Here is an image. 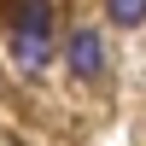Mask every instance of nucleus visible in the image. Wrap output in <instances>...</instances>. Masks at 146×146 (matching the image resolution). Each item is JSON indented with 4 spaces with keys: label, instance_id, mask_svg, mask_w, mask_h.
Segmentation results:
<instances>
[{
    "label": "nucleus",
    "instance_id": "nucleus-2",
    "mask_svg": "<svg viewBox=\"0 0 146 146\" xmlns=\"http://www.w3.org/2000/svg\"><path fill=\"white\" fill-rule=\"evenodd\" d=\"M64 64H70V76H82V82H94L105 70V41L94 29H70V41H64Z\"/></svg>",
    "mask_w": 146,
    "mask_h": 146
},
{
    "label": "nucleus",
    "instance_id": "nucleus-1",
    "mask_svg": "<svg viewBox=\"0 0 146 146\" xmlns=\"http://www.w3.org/2000/svg\"><path fill=\"white\" fill-rule=\"evenodd\" d=\"M12 53H18V64H29V70L47 64V53H53V6H47V0H23L18 6Z\"/></svg>",
    "mask_w": 146,
    "mask_h": 146
},
{
    "label": "nucleus",
    "instance_id": "nucleus-3",
    "mask_svg": "<svg viewBox=\"0 0 146 146\" xmlns=\"http://www.w3.org/2000/svg\"><path fill=\"white\" fill-rule=\"evenodd\" d=\"M105 12H111V23H123V29H135L146 18V0H105Z\"/></svg>",
    "mask_w": 146,
    "mask_h": 146
}]
</instances>
